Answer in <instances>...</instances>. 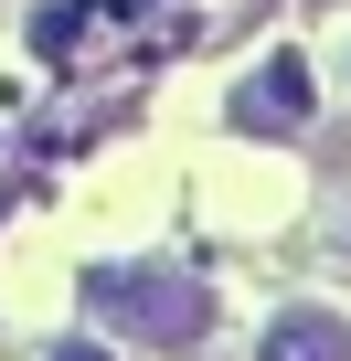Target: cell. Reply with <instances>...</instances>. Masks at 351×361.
<instances>
[{
    "mask_svg": "<svg viewBox=\"0 0 351 361\" xmlns=\"http://www.w3.org/2000/svg\"><path fill=\"white\" fill-rule=\"evenodd\" d=\"M54 361H117V350H96V340H54Z\"/></svg>",
    "mask_w": 351,
    "mask_h": 361,
    "instance_id": "cell-4",
    "label": "cell"
},
{
    "mask_svg": "<svg viewBox=\"0 0 351 361\" xmlns=\"http://www.w3.org/2000/svg\"><path fill=\"white\" fill-rule=\"evenodd\" d=\"M319 117V85H309V54H266L234 96H224V128H245V138H298Z\"/></svg>",
    "mask_w": 351,
    "mask_h": 361,
    "instance_id": "cell-2",
    "label": "cell"
},
{
    "mask_svg": "<svg viewBox=\"0 0 351 361\" xmlns=\"http://www.w3.org/2000/svg\"><path fill=\"white\" fill-rule=\"evenodd\" d=\"M256 361H351V319H340V308H319V298H298V308H277V319H266Z\"/></svg>",
    "mask_w": 351,
    "mask_h": 361,
    "instance_id": "cell-3",
    "label": "cell"
},
{
    "mask_svg": "<svg viewBox=\"0 0 351 361\" xmlns=\"http://www.w3.org/2000/svg\"><path fill=\"white\" fill-rule=\"evenodd\" d=\"M85 308L117 340H138V350H192L213 329V287L182 276V266H96L85 276Z\"/></svg>",
    "mask_w": 351,
    "mask_h": 361,
    "instance_id": "cell-1",
    "label": "cell"
}]
</instances>
